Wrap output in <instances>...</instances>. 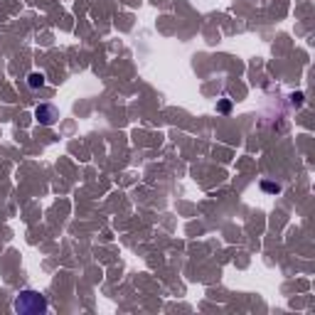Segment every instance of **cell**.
Instances as JSON below:
<instances>
[{"mask_svg": "<svg viewBox=\"0 0 315 315\" xmlns=\"http://www.w3.org/2000/svg\"><path fill=\"white\" fill-rule=\"evenodd\" d=\"M15 310L22 315H40L47 310V300L37 291H22L15 298Z\"/></svg>", "mask_w": 315, "mask_h": 315, "instance_id": "6da1fadb", "label": "cell"}, {"mask_svg": "<svg viewBox=\"0 0 315 315\" xmlns=\"http://www.w3.org/2000/svg\"><path fill=\"white\" fill-rule=\"evenodd\" d=\"M35 116H37V121H40L42 126H52V123L59 118V111L54 109V106H49V104H42V106H37Z\"/></svg>", "mask_w": 315, "mask_h": 315, "instance_id": "7a4b0ae2", "label": "cell"}, {"mask_svg": "<svg viewBox=\"0 0 315 315\" xmlns=\"http://www.w3.org/2000/svg\"><path fill=\"white\" fill-rule=\"evenodd\" d=\"M45 84V77L42 74H30V86L32 89H37V86H42Z\"/></svg>", "mask_w": 315, "mask_h": 315, "instance_id": "3957f363", "label": "cell"}]
</instances>
